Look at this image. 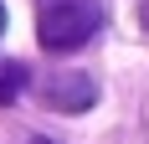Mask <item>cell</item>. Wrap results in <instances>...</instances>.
Here are the masks:
<instances>
[{
    "label": "cell",
    "instance_id": "3",
    "mask_svg": "<svg viewBox=\"0 0 149 144\" xmlns=\"http://www.w3.org/2000/svg\"><path fill=\"white\" fill-rule=\"evenodd\" d=\"M26 82H31L26 62H10V57H0V108L21 98V93H26Z\"/></svg>",
    "mask_w": 149,
    "mask_h": 144
},
{
    "label": "cell",
    "instance_id": "1",
    "mask_svg": "<svg viewBox=\"0 0 149 144\" xmlns=\"http://www.w3.org/2000/svg\"><path fill=\"white\" fill-rule=\"evenodd\" d=\"M103 31V5L98 0H41L36 5V41L46 52H77Z\"/></svg>",
    "mask_w": 149,
    "mask_h": 144
},
{
    "label": "cell",
    "instance_id": "4",
    "mask_svg": "<svg viewBox=\"0 0 149 144\" xmlns=\"http://www.w3.org/2000/svg\"><path fill=\"white\" fill-rule=\"evenodd\" d=\"M21 144H52V139H41V134H31V139H21Z\"/></svg>",
    "mask_w": 149,
    "mask_h": 144
},
{
    "label": "cell",
    "instance_id": "2",
    "mask_svg": "<svg viewBox=\"0 0 149 144\" xmlns=\"http://www.w3.org/2000/svg\"><path fill=\"white\" fill-rule=\"evenodd\" d=\"M36 98L46 108H57V113H88L98 103V82L88 72H77V67H57V72H46L36 82Z\"/></svg>",
    "mask_w": 149,
    "mask_h": 144
},
{
    "label": "cell",
    "instance_id": "5",
    "mask_svg": "<svg viewBox=\"0 0 149 144\" xmlns=\"http://www.w3.org/2000/svg\"><path fill=\"white\" fill-rule=\"evenodd\" d=\"M5 21H10V15H5V0H0V31H5Z\"/></svg>",
    "mask_w": 149,
    "mask_h": 144
}]
</instances>
